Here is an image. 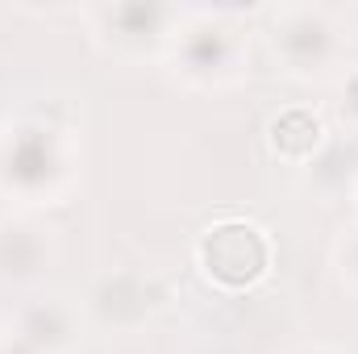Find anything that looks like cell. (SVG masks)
<instances>
[{
  "label": "cell",
  "instance_id": "6da1fadb",
  "mask_svg": "<svg viewBox=\"0 0 358 354\" xmlns=\"http://www.w3.org/2000/svg\"><path fill=\"white\" fill-rule=\"evenodd\" d=\"M76 183L71 134L46 117H21L0 129V192L17 204H55Z\"/></svg>",
  "mask_w": 358,
  "mask_h": 354
},
{
  "label": "cell",
  "instance_id": "4fadbf2b",
  "mask_svg": "<svg viewBox=\"0 0 358 354\" xmlns=\"http://www.w3.org/2000/svg\"><path fill=\"white\" fill-rule=\"evenodd\" d=\"M287 354H334V351H329V346H317V342H313V346H296V351H287Z\"/></svg>",
  "mask_w": 358,
  "mask_h": 354
},
{
  "label": "cell",
  "instance_id": "52a82bcc",
  "mask_svg": "<svg viewBox=\"0 0 358 354\" xmlns=\"http://www.w3.org/2000/svg\"><path fill=\"white\" fill-rule=\"evenodd\" d=\"M8 334H17L34 354H71L80 342V317L67 300H29L13 313Z\"/></svg>",
  "mask_w": 358,
  "mask_h": 354
},
{
  "label": "cell",
  "instance_id": "ba28073f",
  "mask_svg": "<svg viewBox=\"0 0 358 354\" xmlns=\"http://www.w3.org/2000/svg\"><path fill=\"white\" fill-rule=\"evenodd\" d=\"M55 263V238L50 229L8 217L0 221V283H34Z\"/></svg>",
  "mask_w": 358,
  "mask_h": 354
},
{
  "label": "cell",
  "instance_id": "8fae6325",
  "mask_svg": "<svg viewBox=\"0 0 358 354\" xmlns=\"http://www.w3.org/2000/svg\"><path fill=\"white\" fill-rule=\"evenodd\" d=\"M342 117L358 129V67L346 71V80H342Z\"/></svg>",
  "mask_w": 358,
  "mask_h": 354
},
{
  "label": "cell",
  "instance_id": "7a4b0ae2",
  "mask_svg": "<svg viewBox=\"0 0 358 354\" xmlns=\"http://www.w3.org/2000/svg\"><path fill=\"white\" fill-rule=\"evenodd\" d=\"M167 63L192 88H234L246 76V34L229 13H196L179 21Z\"/></svg>",
  "mask_w": 358,
  "mask_h": 354
},
{
  "label": "cell",
  "instance_id": "5b68a950",
  "mask_svg": "<svg viewBox=\"0 0 358 354\" xmlns=\"http://www.w3.org/2000/svg\"><path fill=\"white\" fill-rule=\"evenodd\" d=\"M271 50L292 80H329L342 63V34L321 8H279Z\"/></svg>",
  "mask_w": 358,
  "mask_h": 354
},
{
  "label": "cell",
  "instance_id": "3957f363",
  "mask_svg": "<svg viewBox=\"0 0 358 354\" xmlns=\"http://www.w3.org/2000/svg\"><path fill=\"white\" fill-rule=\"evenodd\" d=\"M275 259L267 229H259L255 221L242 217H225L213 221L200 238H196V263L204 271L208 283H217L221 292H246L255 283H263Z\"/></svg>",
  "mask_w": 358,
  "mask_h": 354
},
{
  "label": "cell",
  "instance_id": "277c9868",
  "mask_svg": "<svg viewBox=\"0 0 358 354\" xmlns=\"http://www.w3.org/2000/svg\"><path fill=\"white\" fill-rule=\"evenodd\" d=\"M183 13L167 4H100L88 8L92 38L104 55L121 63H142V59H167V46L176 38Z\"/></svg>",
  "mask_w": 358,
  "mask_h": 354
},
{
  "label": "cell",
  "instance_id": "7c38bea8",
  "mask_svg": "<svg viewBox=\"0 0 358 354\" xmlns=\"http://www.w3.org/2000/svg\"><path fill=\"white\" fill-rule=\"evenodd\" d=\"M0 354H34V351H29L17 334H4V338H0Z\"/></svg>",
  "mask_w": 358,
  "mask_h": 354
},
{
  "label": "cell",
  "instance_id": "30bf717a",
  "mask_svg": "<svg viewBox=\"0 0 358 354\" xmlns=\"http://www.w3.org/2000/svg\"><path fill=\"white\" fill-rule=\"evenodd\" d=\"M338 271H342V279L358 292V225L338 242Z\"/></svg>",
  "mask_w": 358,
  "mask_h": 354
},
{
  "label": "cell",
  "instance_id": "8992f818",
  "mask_svg": "<svg viewBox=\"0 0 358 354\" xmlns=\"http://www.w3.org/2000/svg\"><path fill=\"white\" fill-rule=\"evenodd\" d=\"M167 292L150 271H117L104 275L88 296V313L96 325L104 330H138L142 321H150L163 309Z\"/></svg>",
  "mask_w": 358,
  "mask_h": 354
},
{
  "label": "cell",
  "instance_id": "9c48e42d",
  "mask_svg": "<svg viewBox=\"0 0 358 354\" xmlns=\"http://www.w3.org/2000/svg\"><path fill=\"white\" fill-rule=\"evenodd\" d=\"M267 146L292 167H313L325 150V121L313 108H283L267 125Z\"/></svg>",
  "mask_w": 358,
  "mask_h": 354
}]
</instances>
